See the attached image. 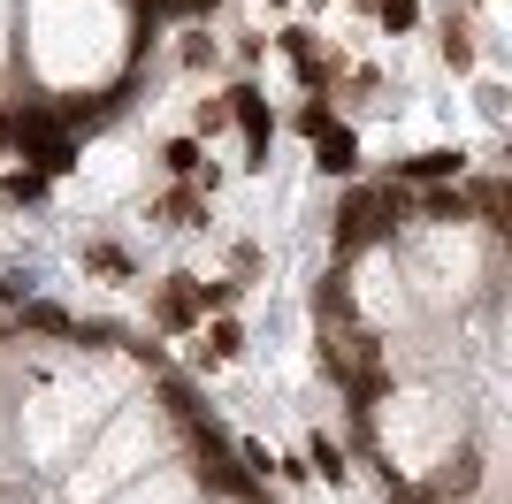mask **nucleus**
I'll list each match as a JSON object with an SVG mask.
<instances>
[{"mask_svg": "<svg viewBox=\"0 0 512 504\" xmlns=\"http://www.w3.org/2000/svg\"><path fill=\"white\" fill-rule=\"evenodd\" d=\"M8 138H16L23 161L46 168V176H69V168H77V130H62L54 107H23L16 123H8Z\"/></svg>", "mask_w": 512, "mask_h": 504, "instance_id": "f257e3e1", "label": "nucleus"}, {"mask_svg": "<svg viewBox=\"0 0 512 504\" xmlns=\"http://www.w3.org/2000/svg\"><path fill=\"white\" fill-rule=\"evenodd\" d=\"M390 222H398V191H390V184L383 191H352V199L337 207V260H344V252H360L367 237H383Z\"/></svg>", "mask_w": 512, "mask_h": 504, "instance_id": "f03ea898", "label": "nucleus"}, {"mask_svg": "<svg viewBox=\"0 0 512 504\" xmlns=\"http://www.w3.org/2000/svg\"><path fill=\"white\" fill-rule=\"evenodd\" d=\"M222 107H230V123L245 130V146H253V161H245V168H268V138H276V115H268V100H260L253 84H237Z\"/></svg>", "mask_w": 512, "mask_h": 504, "instance_id": "7ed1b4c3", "label": "nucleus"}, {"mask_svg": "<svg viewBox=\"0 0 512 504\" xmlns=\"http://www.w3.org/2000/svg\"><path fill=\"white\" fill-rule=\"evenodd\" d=\"M153 321H161V329H192L199 321V275H169L161 298H153Z\"/></svg>", "mask_w": 512, "mask_h": 504, "instance_id": "20e7f679", "label": "nucleus"}, {"mask_svg": "<svg viewBox=\"0 0 512 504\" xmlns=\"http://www.w3.org/2000/svg\"><path fill=\"white\" fill-rule=\"evenodd\" d=\"M314 161H321V176H352V168H360V138H352L344 123L314 130Z\"/></svg>", "mask_w": 512, "mask_h": 504, "instance_id": "39448f33", "label": "nucleus"}, {"mask_svg": "<svg viewBox=\"0 0 512 504\" xmlns=\"http://www.w3.org/2000/svg\"><path fill=\"white\" fill-rule=\"evenodd\" d=\"M467 214H482L490 230H505V222H512V184H505V176H482V184L467 191Z\"/></svg>", "mask_w": 512, "mask_h": 504, "instance_id": "423d86ee", "label": "nucleus"}, {"mask_svg": "<svg viewBox=\"0 0 512 504\" xmlns=\"http://www.w3.org/2000/svg\"><path fill=\"white\" fill-rule=\"evenodd\" d=\"M283 54H291V69H299V84H329V62H321L314 31H283Z\"/></svg>", "mask_w": 512, "mask_h": 504, "instance_id": "0eeeda50", "label": "nucleus"}, {"mask_svg": "<svg viewBox=\"0 0 512 504\" xmlns=\"http://www.w3.org/2000/svg\"><path fill=\"white\" fill-rule=\"evenodd\" d=\"M459 168H467V153H459V146H436V153H413L406 176H413V184H444V176H459Z\"/></svg>", "mask_w": 512, "mask_h": 504, "instance_id": "6e6552de", "label": "nucleus"}, {"mask_svg": "<svg viewBox=\"0 0 512 504\" xmlns=\"http://www.w3.org/2000/svg\"><path fill=\"white\" fill-rule=\"evenodd\" d=\"M161 222H169V230H199V222H207V199H199V191H169V199H161Z\"/></svg>", "mask_w": 512, "mask_h": 504, "instance_id": "1a4fd4ad", "label": "nucleus"}, {"mask_svg": "<svg viewBox=\"0 0 512 504\" xmlns=\"http://www.w3.org/2000/svg\"><path fill=\"white\" fill-rule=\"evenodd\" d=\"M306 474H321V482L337 489L344 474H352V466H344V451H337V443H329V436H314V443H306Z\"/></svg>", "mask_w": 512, "mask_h": 504, "instance_id": "9d476101", "label": "nucleus"}, {"mask_svg": "<svg viewBox=\"0 0 512 504\" xmlns=\"http://www.w3.org/2000/svg\"><path fill=\"white\" fill-rule=\"evenodd\" d=\"M245 352V329H237L230 314H214V329H207V367H222V359H237Z\"/></svg>", "mask_w": 512, "mask_h": 504, "instance_id": "9b49d317", "label": "nucleus"}, {"mask_svg": "<svg viewBox=\"0 0 512 504\" xmlns=\"http://www.w3.org/2000/svg\"><path fill=\"white\" fill-rule=\"evenodd\" d=\"M85 268L107 275V283H130V252L123 245H85Z\"/></svg>", "mask_w": 512, "mask_h": 504, "instance_id": "f8f14e48", "label": "nucleus"}, {"mask_svg": "<svg viewBox=\"0 0 512 504\" xmlns=\"http://www.w3.org/2000/svg\"><path fill=\"white\" fill-rule=\"evenodd\" d=\"M46 184H54V176H46V168H8V199H16V207H31V199H46Z\"/></svg>", "mask_w": 512, "mask_h": 504, "instance_id": "ddd939ff", "label": "nucleus"}, {"mask_svg": "<svg viewBox=\"0 0 512 504\" xmlns=\"http://www.w3.org/2000/svg\"><path fill=\"white\" fill-rule=\"evenodd\" d=\"M23 329H39V336H69V314H62V306H46V298H31V306H23Z\"/></svg>", "mask_w": 512, "mask_h": 504, "instance_id": "4468645a", "label": "nucleus"}, {"mask_svg": "<svg viewBox=\"0 0 512 504\" xmlns=\"http://www.w3.org/2000/svg\"><path fill=\"white\" fill-rule=\"evenodd\" d=\"M421 214H428V222H467V191H428Z\"/></svg>", "mask_w": 512, "mask_h": 504, "instance_id": "2eb2a0df", "label": "nucleus"}, {"mask_svg": "<svg viewBox=\"0 0 512 504\" xmlns=\"http://www.w3.org/2000/svg\"><path fill=\"white\" fill-rule=\"evenodd\" d=\"M375 23H383V31H413V23H421V0H375Z\"/></svg>", "mask_w": 512, "mask_h": 504, "instance_id": "dca6fc26", "label": "nucleus"}, {"mask_svg": "<svg viewBox=\"0 0 512 504\" xmlns=\"http://www.w3.org/2000/svg\"><path fill=\"white\" fill-rule=\"evenodd\" d=\"M161 161H169V176H199V168H207V153H199V138H176Z\"/></svg>", "mask_w": 512, "mask_h": 504, "instance_id": "f3484780", "label": "nucleus"}, {"mask_svg": "<svg viewBox=\"0 0 512 504\" xmlns=\"http://www.w3.org/2000/svg\"><path fill=\"white\" fill-rule=\"evenodd\" d=\"M444 62H451V69H474V39H467V23H444Z\"/></svg>", "mask_w": 512, "mask_h": 504, "instance_id": "a211bd4d", "label": "nucleus"}, {"mask_svg": "<svg viewBox=\"0 0 512 504\" xmlns=\"http://www.w3.org/2000/svg\"><path fill=\"white\" fill-rule=\"evenodd\" d=\"M329 123H337V115H329V100H306V107H299V130H306V138H314V130H329Z\"/></svg>", "mask_w": 512, "mask_h": 504, "instance_id": "6ab92c4d", "label": "nucleus"}, {"mask_svg": "<svg viewBox=\"0 0 512 504\" xmlns=\"http://www.w3.org/2000/svg\"><path fill=\"white\" fill-rule=\"evenodd\" d=\"M161 8H176V16H214L222 0H161Z\"/></svg>", "mask_w": 512, "mask_h": 504, "instance_id": "aec40b11", "label": "nucleus"}, {"mask_svg": "<svg viewBox=\"0 0 512 504\" xmlns=\"http://www.w3.org/2000/svg\"><path fill=\"white\" fill-rule=\"evenodd\" d=\"M130 8H138V16H153V8H161V0H130Z\"/></svg>", "mask_w": 512, "mask_h": 504, "instance_id": "412c9836", "label": "nucleus"}, {"mask_svg": "<svg viewBox=\"0 0 512 504\" xmlns=\"http://www.w3.org/2000/svg\"><path fill=\"white\" fill-rule=\"evenodd\" d=\"M360 8H375V0H360Z\"/></svg>", "mask_w": 512, "mask_h": 504, "instance_id": "4be33fe9", "label": "nucleus"}, {"mask_svg": "<svg viewBox=\"0 0 512 504\" xmlns=\"http://www.w3.org/2000/svg\"><path fill=\"white\" fill-rule=\"evenodd\" d=\"M451 504H467V497H451Z\"/></svg>", "mask_w": 512, "mask_h": 504, "instance_id": "5701e85b", "label": "nucleus"}, {"mask_svg": "<svg viewBox=\"0 0 512 504\" xmlns=\"http://www.w3.org/2000/svg\"><path fill=\"white\" fill-rule=\"evenodd\" d=\"M276 8H283V0H276Z\"/></svg>", "mask_w": 512, "mask_h": 504, "instance_id": "b1692460", "label": "nucleus"}, {"mask_svg": "<svg viewBox=\"0 0 512 504\" xmlns=\"http://www.w3.org/2000/svg\"><path fill=\"white\" fill-rule=\"evenodd\" d=\"M0 130H8V123H0Z\"/></svg>", "mask_w": 512, "mask_h": 504, "instance_id": "393cba45", "label": "nucleus"}]
</instances>
